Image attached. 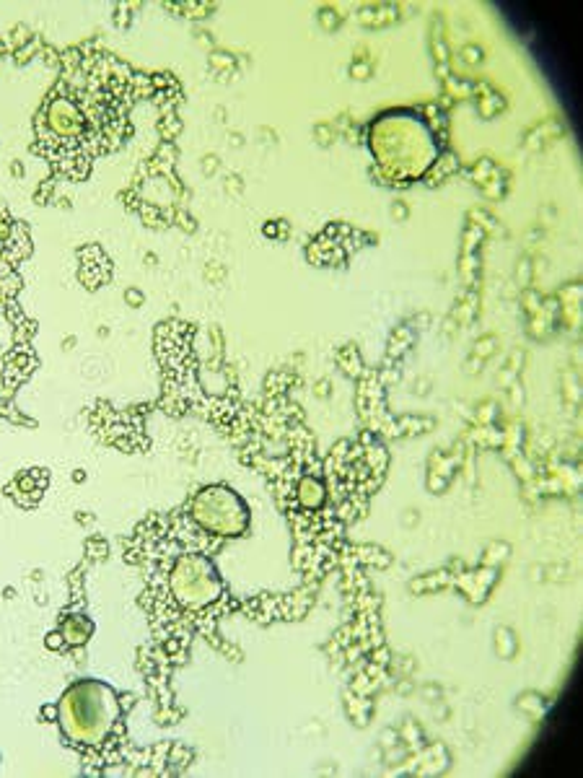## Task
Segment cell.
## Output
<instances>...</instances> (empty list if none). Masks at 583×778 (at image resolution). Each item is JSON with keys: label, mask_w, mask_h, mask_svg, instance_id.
Here are the masks:
<instances>
[{"label": "cell", "mask_w": 583, "mask_h": 778, "mask_svg": "<svg viewBox=\"0 0 583 778\" xmlns=\"http://www.w3.org/2000/svg\"><path fill=\"white\" fill-rule=\"evenodd\" d=\"M174 584H177V592L182 594L184 602H205L213 594V579L205 571L197 574L195 563H182Z\"/></svg>", "instance_id": "3957f363"}, {"label": "cell", "mask_w": 583, "mask_h": 778, "mask_svg": "<svg viewBox=\"0 0 583 778\" xmlns=\"http://www.w3.org/2000/svg\"><path fill=\"white\" fill-rule=\"evenodd\" d=\"M195 517L208 530L223 532V535H236L247 524L239 498L231 491H223V488H210V491L200 493L195 504Z\"/></svg>", "instance_id": "7a4b0ae2"}, {"label": "cell", "mask_w": 583, "mask_h": 778, "mask_svg": "<svg viewBox=\"0 0 583 778\" xmlns=\"http://www.w3.org/2000/svg\"><path fill=\"white\" fill-rule=\"evenodd\" d=\"M115 698L102 685H78L63 701L65 732L78 742L102 740L115 721Z\"/></svg>", "instance_id": "6da1fadb"}]
</instances>
